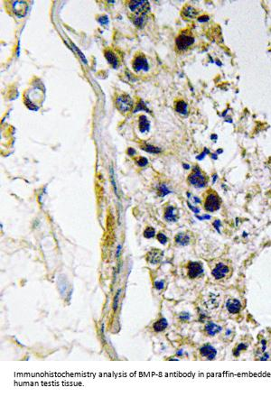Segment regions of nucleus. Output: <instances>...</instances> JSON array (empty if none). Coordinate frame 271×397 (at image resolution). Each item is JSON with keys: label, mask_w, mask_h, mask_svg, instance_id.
Returning a JSON list of instances; mask_svg holds the SVG:
<instances>
[{"label": "nucleus", "mask_w": 271, "mask_h": 397, "mask_svg": "<svg viewBox=\"0 0 271 397\" xmlns=\"http://www.w3.org/2000/svg\"><path fill=\"white\" fill-rule=\"evenodd\" d=\"M199 14V11L191 6H187L183 10V15L187 18H194Z\"/></svg>", "instance_id": "nucleus-20"}, {"label": "nucleus", "mask_w": 271, "mask_h": 397, "mask_svg": "<svg viewBox=\"0 0 271 397\" xmlns=\"http://www.w3.org/2000/svg\"><path fill=\"white\" fill-rule=\"evenodd\" d=\"M222 330V328L219 325H217L213 322H209L206 326H205V331L207 332V334L209 336H215L216 334H218L219 332H221Z\"/></svg>", "instance_id": "nucleus-14"}, {"label": "nucleus", "mask_w": 271, "mask_h": 397, "mask_svg": "<svg viewBox=\"0 0 271 397\" xmlns=\"http://www.w3.org/2000/svg\"><path fill=\"white\" fill-rule=\"evenodd\" d=\"M188 180L193 186H194L196 188H203L207 183L206 177L202 173L201 170L198 167H194V170H193V173L190 174Z\"/></svg>", "instance_id": "nucleus-2"}, {"label": "nucleus", "mask_w": 271, "mask_h": 397, "mask_svg": "<svg viewBox=\"0 0 271 397\" xmlns=\"http://www.w3.org/2000/svg\"><path fill=\"white\" fill-rule=\"evenodd\" d=\"M163 256H164V253H163V251H161L159 249H152L150 252H148L147 259L150 264H158L159 262H161Z\"/></svg>", "instance_id": "nucleus-9"}, {"label": "nucleus", "mask_w": 271, "mask_h": 397, "mask_svg": "<svg viewBox=\"0 0 271 397\" xmlns=\"http://www.w3.org/2000/svg\"><path fill=\"white\" fill-rule=\"evenodd\" d=\"M200 354L202 356L205 357L208 360H212L215 358L216 355H217V350L211 345L207 344L203 346L200 348Z\"/></svg>", "instance_id": "nucleus-10"}, {"label": "nucleus", "mask_w": 271, "mask_h": 397, "mask_svg": "<svg viewBox=\"0 0 271 397\" xmlns=\"http://www.w3.org/2000/svg\"><path fill=\"white\" fill-rule=\"evenodd\" d=\"M155 230L152 227H147L146 230L144 231V237L146 238H152L155 237Z\"/></svg>", "instance_id": "nucleus-21"}, {"label": "nucleus", "mask_w": 271, "mask_h": 397, "mask_svg": "<svg viewBox=\"0 0 271 397\" xmlns=\"http://www.w3.org/2000/svg\"><path fill=\"white\" fill-rule=\"evenodd\" d=\"M182 353H183V352H182V350H180V351H179V352L177 353V355H178V356H181V355H182Z\"/></svg>", "instance_id": "nucleus-37"}, {"label": "nucleus", "mask_w": 271, "mask_h": 397, "mask_svg": "<svg viewBox=\"0 0 271 397\" xmlns=\"http://www.w3.org/2000/svg\"><path fill=\"white\" fill-rule=\"evenodd\" d=\"M120 252H121V245H118V249H117V253H116V257H117V258L119 257Z\"/></svg>", "instance_id": "nucleus-34"}, {"label": "nucleus", "mask_w": 271, "mask_h": 397, "mask_svg": "<svg viewBox=\"0 0 271 397\" xmlns=\"http://www.w3.org/2000/svg\"><path fill=\"white\" fill-rule=\"evenodd\" d=\"M168 326V322L165 318H162L160 319H158L157 321H155L153 325V329L156 332H161L163 330H165Z\"/></svg>", "instance_id": "nucleus-15"}, {"label": "nucleus", "mask_w": 271, "mask_h": 397, "mask_svg": "<svg viewBox=\"0 0 271 397\" xmlns=\"http://www.w3.org/2000/svg\"><path fill=\"white\" fill-rule=\"evenodd\" d=\"M164 286H165V283L163 281H156L155 283V287L157 289V290H162V289L164 288Z\"/></svg>", "instance_id": "nucleus-29"}, {"label": "nucleus", "mask_w": 271, "mask_h": 397, "mask_svg": "<svg viewBox=\"0 0 271 397\" xmlns=\"http://www.w3.org/2000/svg\"><path fill=\"white\" fill-rule=\"evenodd\" d=\"M226 308L230 313L236 314L241 310V303L237 299H229L226 302Z\"/></svg>", "instance_id": "nucleus-11"}, {"label": "nucleus", "mask_w": 271, "mask_h": 397, "mask_svg": "<svg viewBox=\"0 0 271 397\" xmlns=\"http://www.w3.org/2000/svg\"><path fill=\"white\" fill-rule=\"evenodd\" d=\"M220 225H221V221L220 220H216L214 223H213V226L215 227V228L218 230L219 232H220V230H219V227H220Z\"/></svg>", "instance_id": "nucleus-33"}, {"label": "nucleus", "mask_w": 271, "mask_h": 397, "mask_svg": "<svg viewBox=\"0 0 271 397\" xmlns=\"http://www.w3.org/2000/svg\"><path fill=\"white\" fill-rule=\"evenodd\" d=\"M147 160L145 158V157H142V158H140L138 161H137V164L138 165H140V166H146L147 164Z\"/></svg>", "instance_id": "nucleus-30"}, {"label": "nucleus", "mask_w": 271, "mask_h": 397, "mask_svg": "<svg viewBox=\"0 0 271 397\" xmlns=\"http://www.w3.org/2000/svg\"><path fill=\"white\" fill-rule=\"evenodd\" d=\"M194 42V38L192 34H188L186 33H182L176 38L175 43L176 47L179 51H185L188 47H190Z\"/></svg>", "instance_id": "nucleus-4"}, {"label": "nucleus", "mask_w": 271, "mask_h": 397, "mask_svg": "<svg viewBox=\"0 0 271 397\" xmlns=\"http://www.w3.org/2000/svg\"><path fill=\"white\" fill-rule=\"evenodd\" d=\"M120 293H121V290L119 289V290L117 292V293H116V295H115V297H114V301H113V304H112V307H113V311L114 312H116L117 311V309H118V301H119V296H120Z\"/></svg>", "instance_id": "nucleus-23"}, {"label": "nucleus", "mask_w": 271, "mask_h": 397, "mask_svg": "<svg viewBox=\"0 0 271 397\" xmlns=\"http://www.w3.org/2000/svg\"><path fill=\"white\" fill-rule=\"evenodd\" d=\"M143 149H144V150H146V151L148 152V153H152V154H158V153L161 152V150H160L159 148L155 147V146H151V144H146V146H144Z\"/></svg>", "instance_id": "nucleus-22"}, {"label": "nucleus", "mask_w": 271, "mask_h": 397, "mask_svg": "<svg viewBox=\"0 0 271 397\" xmlns=\"http://www.w3.org/2000/svg\"><path fill=\"white\" fill-rule=\"evenodd\" d=\"M165 219L168 222H175L178 219V211L173 206H168L165 210Z\"/></svg>", "instance_id": "nucleus-13"}, {"label": "nucleus", "mask_w": 271, "mask_h": 397, "mask_svg": "<svg viewBox=\"0 0 271 397\" xmlns=\"http://www.w3.org/2000/svg\"><path fill=\"white\" fill-rule=\"evenodd\" d=\"M149 126H150V124H149V121L147 120V118L145 116H141L139 117V129H140V132L141 133L147 132L149 130Z\"/></svg>", "instance_id": "nucleus-19"}, {"label": "nucleus", "mask_w": 271, "mask_h": 397, "mask_svg": "<svg viewBox=\"0 0 271 397\" xmlns=\"http://www.w3.org/2000/svg\"><path fill=\"white\" fill-rule=\"evenodd\" d=\"M187 269H188V275L192 279L200 276L203 273V268L202 264L198 262H190L187 266Z\"/></svg>", "instance_id": "nucleus-7"}, {"label": "nucleus", "mask_w": 271, "mask_h": 397, "mask_svg": "<svg viewBox=\"0 0 271 397\" xmlns=\"http://www.w3.org/2000/svg\"><path fill=\"white\" fill-rule=\"evenodd\" d=\"M137 106V107L134 110V112H137V111H138V110H147V111H148V110L147 109V108H146V105L144 104L143 101H140Z\"/></svg>", "instance_id": "nucleus-27"}, {"label": "nucleus", "mask_w": 271, "mask_h": 397, "mask_svg": "<svg viewBox=\"0 0 271 397\" xmlns=\"http://www.w3.org/2000/svg\"><path fill=\"white\" fill-rule=\"evenodd\" d=\"M190 318H191V315H190L189 313H187V312H184V313H182V314H180V316H179V319H180L181 320H182V321L189 320Z\"/></svg>", "instance_id": "nucleus-28"}, {"label": "nucleus", "mask_w": 271, "mask_h": 397, "mask_svg": "<svg viewBox=\"0 0 271 397\" xmlns=\"http://www.w3.org/2000/svg\"><path fill=\"white\" fill-rule=\"evenodd\" d=\"M158 192H159V195H160L161 197H164V196H166V194H168V193L171 192V191L168 190V188L166 187V184H162V185L158 188Z\"/></svg>", "instance_id": "nucleus-24"}, {"label": "nucleus", "mask_w": 271, "mask_h": 397, "mask_svg": "<svg viewBox=\"0 0 271 397\" xmlns=\"http://www.w3.org/2000/svg\"><path fill=\"white\" fill-rule=\"evenodd\" d=\"M221 207V200L219 196L215 192H210L204 202V209L209 212H213L218 210Z\"/></svg>", "instance_id": "nucleus-3"}, {"label": "nucleus", "mask_w": 271, "mask_h": 397, "mask_svg": "<svg viewBox=\"0 0 271 397\" xmlns=\"http://www.w3.org/2000/svg\"><path fill=\"white\" fill-rule=\"evenodd\" d=\"M190 242V237L185 233H179L175 237V243L180 246H186Z\"/></svg>", "instance_id": "nucleus-17"}, {"label": "nucleus", "mask_w": 271, "mask_h": 397, "mask_svg": "<svg viewBox=\"0 0 271 397\" xmlns=\"http://www.w3.org/2000/svg\"><path fill=\"white\" fill-rule=\"evenodd\" d=\"M133 68L136 71H140V70H145L147 71L149 69L148 66V62L147 60V58L145 57L143 54H138L137 55L134 59L133 62Z\"/></svg>", "instance_id": "nucleus-6"}, {"label": "nucleus", "mask_w": 271, "mask_h": 397, "mask_svg": "<svg viewBox=\"0 0 271 397\" xmlns=\"http://www.w3.org/2000/svg\"><path fill=\"white\" fill-rule=\"evenodd\" d=\"M247 348H248L247 345H245L244 343H241V344H240V345L238 346V348H236V351H234V355L236 356H238L240 355V352L241 350H245Z\"/></svg>", "instance_id": "nucleus-26"}, {"label": "nucleus", "mask_w": 271, "mask_h": 397, "mask_svg": "<svg viewBox=\"0 0 271 397\" xmlns=\"http://www.w3.org/2000/svg\"><path fill=\"white\" fill-rule=\"evenodd\" d=\"M175 110H176V112H178L179 114L187 115V113H188L187 104H186L184 100H178V101L175 103Z\"/></svg>", "instance_id": "nucleus-18"}, {"label": "nucleus", "mask_w": 271, "mask_h": 397, "mask_svg": "<svg viewBox=\"0 0 271 397\" xmlns=\"http://www.w3.org/2000/svg\"><path fill=\"white\" fill-rule=\"evenodd\" d=\"M129 155H133V154H135V151L130 148V149H129Z\"/></svg>", "instance_id": "nucleus-36"}, {"label": "nucleus", "mask_w": 271, "mask_h": 397, "mask_svg": "<svg viewBox=\"0 0 271 397\" xmlns=\"http://www.w3.org/2000/svg\"><path fill=\"white\" fill-rule=\"evenodd\" d=\"M208 20H209V16H208V15H203V16H201V17H199V18H198V21H199V22H201V23L206 22V21H208Z\"/></svg>", "instance_id": "nucleus-31"}, {"label": "nucleus", "mask_w": 271, "mask_h": 397, "mask_svg": "<svg viewBox=\"0 0 271 397\" xmlns=\"http://www.w3.org/2000/svg\"><path fill=\"white\" fill-rule=\"evenodd\" d=\"M156 238H157V240L161 243V244H163V245H165V244H166V242H167V238H166V236L165 234H163V233H159L157 236H156Z\"/></svg>", "instance_id": "nucleus-25"}, {"label": "nucleus", "mask_w": 271, "mask_h": 397, "mask_svg": "<svg viewBox=\"0 0 271 397\" xmlns=\"http://www.w3.org/2000/svg\"><path fill=\"white\" fill-rule=\"evenodd\" d=\"M129 8L137 15H144L149 10V3L147 1H131L129 2Z\"/></svg>", "instance_id": "nucleus-5"}, {"label": "nucleus", "mask_w": 271, "mask_h": 397, "mask_svg": "<svg viewBox=\"0 0 271 397\" xmlns=\"http://www.w3.org/2000/svg\"><path fill=\"white\" fill-rule=\"evenodd\" d=\"M105 57H106V59L108 60V62H110L114 68H116V67L118 66V59L117 55H116V54H115L112 51H110V50H107V51H105Z\"/></svg>", "instance_id": "nucleus-16"}, {"label": "nucleus", "mask_w": 271, "mask_h": 397, "mask_svg": "<svg viewBox=\"0 0 271 397\" xmlns=\"http://www.w3.org/2000/svg\"><path fill=\"white\" fill-rule=\"evenodd\" d=\"M99 21L102 24V25H105V24H108V18H107V16H103V17H100L99 18Z\"/></svg>", "instance_id": "nucleus-32"}, {"label": "nucleus", "mask_w": 271, "mask_h": 397, "mask_svg": "<svg viewBox=\"0 0 271 397\" xmlns=\"http://www.w3.org/2000/svg\"><path fill=\"white\" fill-rule=\"evenodd\" d=\"M188 205H189L190 209H192V210H193V211L194 213H198L199 211H200V209H196V208H194V207H192L190 203H188Z\"/></svg>", "instance_id": "nucleus-35"}, {"label": "nucleus", "mask_w": 271, "mask_h": 397, "mask_svg": "<svg viewBox=\"0 0 271 397\" xmlns=\"http://www.w3.org/2000/svg\"><path fill=\"white\" fill-rule=\"evenodd\" d=\"M13 10L14 13L19 17H23L26 14L27 10V5L24 1H15L13 4Z\"/></svg>", "instance_id": "nucleus-12"}, {"label": "nucleus", "mask_w": 271, "mask_h": 397, "mask_svg": "<svg viewBox=\"0 0 271 397\" xmlns=\"http://www.w3.org/2000/svg\"><path fill=\"white\" fill-rule=\"evenodd\" d=\"M133 105H134L133 100L129 95L126 94L119 95L116 99V106L121 113L129 112L132 109Z\"/></svg>", "instance_id": "nucleus-1"}, {"label": "nucleus", "mask_w": 271, "mask_h": 397, "mask_svg": "<svg viewBox=\"0 0 271 397\" xmlns=\"http://www.w3.org/2000/svg\"><path fill=\"white\" fill-rule=\"evenodd\" d=\"M229 267L223 264H218L215 268L212 270V275L216 280H220L223 277H225L227 275V274L229 273Z\"/></svg>", "instance_id": "nucleus-8"}]
</instances>
